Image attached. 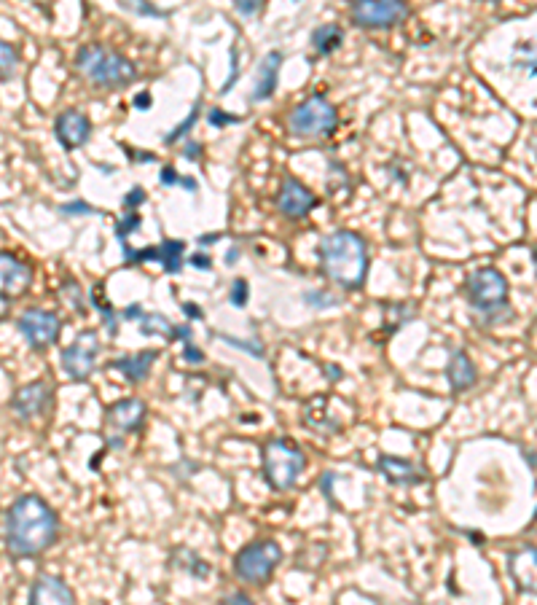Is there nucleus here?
<instances>
[{
    "label": "nucleus",
    "instance_id": "nucleus-20",
    "mask_svg": "<svg viewBox=\"0 0 537 605\" xmlns=\"http://www.w3.org/2000/svg\"><path fill=\"white\" fill-rule=\"evenodd\" d=\"M124 318H135L137 329H140V334H145V337H175V326L164 318L162 312H145L143 307L132 304V307L124 310Z\"/></svg>",
    "mask_w": 537,
    "mask_h": 605
},
{
    "label": "nucleus",
    "instance_id": "nucleus-35",
    "mask_svg": "<svg viewBox=\"0 0 537 605\" xmlns=\"http://www.w3.org/2000/svg\"><path fill=\"white\" fill-rule=\"evenodd\" d=\"M62 291H65V294H70V307H73V310L76 312H84V304H81V288L76 286V283H73V280H68V283H65V286H62Z\"/></svg>",
    "mask_w": 537,
    "mask_h": 605
},
{
    "label": "nucleus",
    "instance_id": "nucleus-28",
    "mask_svg": "<svg viewBox=\"0 0 537 605\" xmlns=\"http://www.w3.org/2000/svg\"><path fill=\"white\" fill-rule=\"evenodd\" d=\"M248 296H250L248 280L239 277V280L231 283V304H234V307H245V304H248Z\"/></svg>",
    "mask_w": 537,
    "mask_h": 605
},
{
    "label": "nucleus",
    "instance_id": "nucleus-13",
    "mask_svg": "<svg viewBox=\"0 0 537 605\" xmlns=\"http://www.w3.org/2000/svg\"><path fill=\"white\" fill-rule=\"evenodd\" d=\"M317 205V197L299 181V178H282L280 191H277V208L285 218L299 221Z\"/></svg>",
    "mask_w": 537,
    "mask_h": 605
},
{
    "label": "nucleus",
    "instance_id": "nucleus-44",
    "mask_svg": "<svg viewBox=\"0 0 537 605\" xmlns=\"http://www.w3.org/2000/svg\"><path fill=\"white\" fill-rule=\"evenodd\" d=\"M186 156H188V159H199V146H197V143H188V146H186Z\"/></svg>",
    "mask_w": 537,
    "mask_h": 605
},
{
    "label": "nucleus",
    "instance_id": "nucleus-33",
    "mask_svg": "<svg viewBox=\"0 0 537 605\" xmlns=\"http://www.w3.org/2000/svg\"><path fill=\"white\" fill-rule=\"evenodd\" d=\"M234 6L242 17H256L261 6H264V0H234Z\"/></svg>",
    "mask_w": 537,
    "mask_h": 605
},
{
    "label": "nucleus",
    "instance_id": "nucleus-1",
    "mask_svg": "<svg viewBox=\"0 0 537 605\" xmlns=\"http://www.w3.org/2000/svg\"><path fill=\"white\" fill-rule=\"evenodd\" d=\"M60 519L41 495H19L6 514V549L11 557H38L57 541Z\"/></svg>",
    "mask_w": 537,
    "mask_h": 605
},
{
    "label": "nucleus",
    "instance_id": "nucleus-45",
    "mask_svg": "<svg viewBox=\"0 0 537 605\" xmlns=\"http://www.w3.org/2000/svg\"><path fill=\"white\" fill-rule=\"evenodd\" d=\"M183 310H186V315H191V318H199V315H202V312H199L197 307H194V304H186Z\"/></svg>",
    "mask_w": 537,
    "mask_h": 605
},
{
    "label": "nucleus",
    "instance_id": "nucleus-3",
    "mask_svg": "<svg viewBox=\"0 0 537 605\" xmlns=\"http://www.w3.org/2000/svg\"><path fill=\"white\" fill-rule=\"evenodd\" d=\"M76 68L81 70L92 84L105 89L124 87V84H129V81H135L137 78L135 62L121 57V54L116 52H108V49H103V46L97 44L81 46V49H78Z\"/></svg>",
    "mask_w": 537,
    "mask_h": 605
},
{
    "label": "nucleus",
    "instance_id": "nucleus-43",
    "mask_svg": "<svg viewBox=\"0 0 537 605\" xmlns=\"http://www.w3.org/2000/svg\"><path fill=\"white\" fill-rule=\"evenodd\" d=\"M223 603H250V597L242 595V592H237V595L223 597Z\"/></svg>",
    "mask_w": 537,
    "mask_h": 605
},
{
    "label": "nucleus",
    "instance_id": "nucleus-12",
    "mask_svg": "<svg viewBox=\"0 0 537 605\" xmlns=\"http://www.w3.org/2000/svg\"><path fill=\"white\" fill-rule=\"evenodd\" d=\"M121 248H124V261L127 264H145V261H156L162 264L167 272H178L183 267V253H186V245L178 240H164L162 245H154V248H143V251H132L127 240H121Z\"/></svg>",
    "mask_w": 537,
    "mask_h": 605
},
{
    "label": "nucleus",
    "instance_id": "nucleus-11",
    "mask_svg": "<svg viewBox=\"0 0 537 605\" xmlns=\"http://www.w3.org/2000/svg\"><path fill=\"white\" fill-rule=\"evenodd\" d=\"M33 286V267L14 253L0 251V299H19Z\"/></svg>",
    "mask_w": 537,
    "mask_h": 605
},
{
    "label": "nucleus",
    "instance_id": "nucleus-32",
    "mask_svg": "<svg viewBox=\"0 0 537 605\" xmlns=\"http://www.w3.org/2000/svg\"><path fill=\"white\" fill-rule=\"evenodd\" d=\"M137 226H140V216H137V213H127V216L121 218L119 224H116V234H119V242L127 240L129 232H132V229H137Z\"/></svg>",
    "mask_w": 537,
    "mask_h": 605
},
{
    "label": "nucleus",
    "instance_id": "nucleus-8",
    "mask_svg": "<svg viewBox=\"0 0 537 605\" xmlns=\"http://www.w3.org/2000/svg\"><path fill=\"white\" fill-rule=\"evenodd\" d=\"M409 17L406 0H352V19L355 25L368 30H387L401 25Z\"/></svg>",
    "mask_w": 537,
    "mask_h": 605
},
{
    "label": "nucleus",
    "instance_id": "nucleus-23",
    "mask_svg": "<svg viewBox=\"0 0 537 605\" xmlns=\"http://www.w3.org/2000/svg\"><path fill=\"white\" fill-rule=\"evenodd\" d=\"M511 579L516 581L519 592H535V573H537V562H535V549H521L519 554L511 557Z\"/></svg>",
    "mask_w": 537,
    "mask_h": 605
},
{
    "label": "nucleus",
    "instance_id": "nucleus-37",
    "mask_svg": "<svg viewBox=\"0 0 537 605\" xmlns=\"http://www.w3.org/2000/svg\"><path fill=\"white\" fill-rule=\"evenodd\" d=\"M183 361L202 363V361H205V353H202V350H197V347H194V342L188 339V342H186V353H183Z\"/></svg>",
    "mask_w": 537,
    "mask_h": 605
},
{
    "label": "nucleus",
    "instance_id": "nucleus-41",
    "mask_svg": "<svg viewBox=\"0 0 537 605\" xmlns=\"http://www.w3.org/2000/svg\"><path fill=\"white\" fill-rule=\"evenodd\" d=\"M223 339H226L229 345L242 347V350H250V353H253V355H264V350H261V347H250L248 342H242V339H234V337H223Z\"/></svg>",
    "mask_w": 537,
    "mask_h": 605
},
{
    "label": "nucleus",
    "instance_id": "nucleus-6",
    "mask_svg": "<svg viewBox=\"0 0 537 605\" xmlns=\"http://www.w3.org/2000/svg\"><path fill=\"white\" fill-rule=\"evenodd\" d=\"M465 296H468L470 307L481 312L484 318H495L505 310L508 304V283L505 275L495 267L476 269L465 283Z\"/></svg>",
    "mask_w": 537,
    "mask_h": 605
},
{
    "label": "nucleus",
    "instance_id": "nucleus-26",
    "mask_svg": "<svg viewBox=\"0 0 537 605\" xmlns=\"http://www.w3.org/2000/svg\"><path fill=\"white\" fill-rule=\"evenodd\" d=\"M92 304H94V310H100V315H103L105 329H108V334H111V337H116V334H119V315H116V312H113L111 304L105 302V296H103V283H100V286H94V291H92Z\"/></svg>",
    "mask_w": 537,
    "mask_h": 605
},
{
    "label": "nucleus",
    "instance_id": "nucleus-29",
    "mask_svg": "<svg viewBox=\"0 0 537 605\" xmlns=\"http://www.w3.org/2000/svg\"><path fill=\"white\" fill-rule=\"evenodd\" d=\"M60 213L62 216H94V208L84 199H76V202H65Z\"/></svg>",
    "mask_w": 537,
    "mask_h": 605
},
{
    "label": "nucleus",
    "instance_id": "nucleus-9",
    "mask_svg": "<svg viewBox=\"0 0 537 605\" xmlns=\"http://www.w3.org/2000/svg\"><path fill=\"white\" fill-rule=\"evenodd\" d=\"M103 345L97 331H81L73 345L62 350V369L68 372L70 380L86 382L92 377L94 366H97V355H100Z\"/></svg>",
    "mask_w": 537,
    "mask_h": 605
},
{
    "label": "nucleus",
    "instance_id": "nucleus-24",
    "mask_svg": "<svg viewBox=\"0 0 537 605\" xmlns=\"http://www.w3.org/2000/svg\"><path fill=\"white\" fill-rule=\"evenodd\" d=\"M344 44V30L339 25H320L312 33V46L317 54H333Z\"/></svg>",
    "mask_w": 537,
    "mask_h": 605
},
{
    "label": "nucleus",
    "instance_id": "nucleus-18",
    "mask_svg": "<svg viewBox=\"0 0 537 605\" xmlns=\"http://www.w3.org/2000/svg\"><path fill=\"white\" fill-rule=\"evenodd\" d=\"M30 603H38V605H46V603H76V595H73V589L65 584L62 579H57V576H38V581L33 584V589H30Z\"/></svg>",
    "mask_w": 537,
    "mask_h": 605
},
{
    "label": "nucleus",
    "instance_id": "nucleus-25",
    "mask_svg": "<svg viewBox=\"0 0 537 605\" xmlns=\"http://www.w3.org/2000/svg\"><path fill=\"white\" fill-rule=\"evenodd\" d=\"M320 404H323V396L312 398V401H309V404H307V409H304V420H307V425L317 428V431L333 433L336 423H333L331 415H328L325 409H320Z\"/></svg>",
    "mask_w": 537,
    "mask_h": 605
},
{
    "label": "nucleus",
    "instance_id": "nucleus-40",
    "mask_svg": "<svg viewBox=\"0 0 537 605\" xmlns=\"http://www.w3.org/2000/svg\"><path fill=\"white\" fill-rule=\"evenodd\" d=\"M159 183L162 186H175V183H180V175L172 170V167H164L162 175H159Z\"/></svg>",
    "mask_w": 537,
    "mask_h": 605
},
{
    "label": "nucleus",
    "instance_id": "nucleus-10",
    "mask_svg": "<svg viewBox=\"0 0 537 605\" xmlns=\"http://www.w3.org/2000/svg\"><path fill=\"white\" fill-rule=\"evenodd\" d=\"M17 329L27 339V345L35 350H46L60 339L62 320L49 310H27L19 315Z\"/></svg>",
    "mask_w": 537,
    "mask_h": 605
},
{
    "label": "nucleus",
    "instance_id": "nucleus-19",
    "mask_svg": "<svg viewBox=\"0 0 537 605\" xmlns=\"http://www.w3.org/2000/svg\"><path fill=\"white\" fill-rule=\"evenodd\" d=\"M156 358H159L156 350H143V353L116 358V361H111V369L124 374L132 385H140L143 380H148V374H151V366L156 363Z\"/></svg>",
    "mask_w": 537,
    "mask_h": 605
},
{
    "label": "nucleus",
    "instance_id": "nucleus-38",
    "mask_svg": "<svg viewBox=\"0 0 537 605\" xmlns=\"http://www.w3.org/2000/svg\"><path fill=\"white\" fill-rule=\"evenodd\" d=\"M237 116H229V113H221V111H210V124H215V127H221V124H237Z\"/></svg>",
    "mask_w": 537,
    "mask_h": 605
},
{
    "label": "nucleus",
    "instance_id": "nucleus-15",
    "mask_svg": "<svg viewBox=\"0 0 537 605\" xmlns=\"http://www.w3.org/2000/svg\"><path fill=\"white\" fill-rule=\"evenodd\" d=\"M52 401V388L46 382H30L25 388H19L11 398V412L19 417V420H33V417H41Z\"/></svg>",
    "mask_w": 537,
    "mask_h": 605
},
{
    "label": "nucleus",
    "instance_id": "nucleus-7",
    "mask_svg": "<svg viewBox=\"0 0 537 605\" xmlns=\"http://www.w3.org/2000/svg\"><path fill=\"white\" fill-rule=\"evenodd\" d=\"M280 562H282L280 544L264 538V541H253V544H248L237 554V560H234V573H237L242 581H248V584H264V581L277 571Z\"/></svg>",
    "mask_w": 537,
    "mask_h": 605
},
{
    "label": "nucleus",
    "instance_id": "nucleus-46",
    "mask_svg": "<svg viewBox=\"0 0 537 605\" xmlns=\"http://www.w3.org/2000/svg\"><path fill=\"white\" fill-rule=\"evenodd\" d=\"M328 377L331 380H341V369H328Z\"/></svg>",
    "mask_w": 537,
    "mask_h": 605
},
{
    "label": "nucleus",
    "instance_id": "nucleus-31",
    "mask_svg": "<svg viewBox=\"0 0 537 605\" xmlns=\"http://www.w3.org/2000/svg\"><path fill=\"white\" fill-rule=\"evenodd\" d=\"M199 119V105L197 108H194V111H191V116H188L186 121H183V124H178V127H175V132H170V135H167V138H164V143H175V140L178 138H183V135H186L188 130H191V127H194V121Z\"/></svg>",
    "mask_w": 537,
    "mask_h": 605
},
{
    "label": "nucleus",
    "instance_id": "nucleus-30",
    "mask_svg": "<svg viewBox=\"0 0 537 605\" xmlns=\"http://www.w3.org/2000/svg\"><path fill=\"white\" fill-rule=\"evenodd\" d=\"M127 9L137 11V14H145V17H164V11H159L156 6H151L148 0H121Z\"/></svg>",
    "mask_w": 537,
    "mask_h": 605
},
{
    "label": "nucleus",
    "instance_id": "nucleus-14",
    "mask_svg": "<svg viewBox=\"0 0 537 605\" xmlns=\"http://www.w3.org/2000/svg\"><path fill=\"white\" fill-rule=\"evenodd\" d=\"M54 135L62 143V148H68V151H76L86 143V140L92 138V121L89 116L76 108H70V111H62L54 121Z\"/></svg>",
    "mask_w": 537,
    "mask_h": 605
},
{
    "label": "nucleus",
    "instance_id": "nucleus-27",
    "mask_svg": "<svg viewBox=\"0 0 537 605\" xmlns=\"http://www.w3.org/2000/svg\"><path fill=\"white\" fill-rule=\"evenodd\" d=\"M19 68V52L6 41H0V78L6 81V78L17 76Z\"/></svg>",
    "mask_w": 537,
    "mask_h": 605
},
{
    "label": "nucleus",
    "instance_id": "nucleus-17",
    "mask_svg": "<svg viewBox=\"0 0 537 605\" xmlns=\"http://www.w3.org/2000/svg\"><path fill=\"white\" fill-rule=\"evenodd\" d=\"M108 420L119 431L137 433L145 420V404L140 398H121V401L108 407Z\"/></svg>",
    "mask_w": 537,
    "mask_h": 605
},
{
    "label": "nucleus",
    "instance_id": "nucleus-36",
    "mask_svg": "<svg viewBox=\"0 0 537 605\" xmlns=\"http://www.w3.org/2000/svg\"><path fill=\"white\" fill-rule=\"evenodd\" d=\"M145 199H148V197H145V191L140 189V186H135V189L127 194V199H124V208H127V210L137 208V205H143Z\"/></svg>",
    "mask_w": 537,
    "mask_h": 605
},
{
    "label": "nucleus",
    "instance_id": "nucleus-5",
    "mask_svg": "<svg viewBox=\"0 0 537 605\" xmlns=\"http://www.w3.org/2000/svg\"><path fill=\"white\" fill-rule=\"evenodd\" d=\"M336 124H339V113L323 95H312L309 100L296 105L288 116V127L296 138H331L336 132Z\"/></svg>",
    "mask_w": 537,
    "mask_h": 605
},
{
    "label": "nucleus",
    "instance_id": "nucleus-39",
    "mask_svg": "<svg viewBox=\"0 0 537 605\" xmlns=\"http://www.w3.org/2000/svg\"><path fill=\"white\" fill-rule=\"evenodd\" d=\"M188 261H191V267H197V269H207V272L213 269V261H210L207 253H197V256H191Z\"/></svg>",
    "mask_w": 537,
    "mask_h": 605
},
{
    "label": "nucleus",
    "instance_id": "nucleus-2",
    "mask_svg": "<svg viewBox=\"0 0 537 605\" xmlns=\"http://www.w3.org/2000/svg\"><path fill=\"white\" fill-rule=\"evenodd\" d=\"M317 253H320L323 272L336 286L347 288V291L363 288L368 275V245L360 234L350 232V229L325 234L317 245Z\"/></svg>",
    "mask_w": 537,
    "mask_h": 605
},
{
    "label": "nucleus",
    "instance_id": "nucleus-22",
    "mask_svg": "<svg viewBox=\"0 0 537 605\" xmlns=\"http://www.w3.org/2000/svg\"><path fill=\"white\" fill-rule=\"evenodd\" d=\"M280 65H282V54L280 52H269L258 65V76H256V89H253V100L261 103V100H269L277 89V78H280Z\"/></svg>",
    "mask_w": 537,
    "mask_h": 605
},
{
    "label": "nucleus",
    "instance_id": "nucleus-4",
    "mask_svg": "<svg viewBox=\"0 0 537 605\" xmlns=\"http://www.w3.org/2000/svg\"><path fill=\"white\" fill-rule=\"evenodd\" d=\"M307 466L304 452L293 439H272L264 447V476L274 490H290Z\"/></svg>",
    "mask_w": 537,
    "mask_h": 605
},
{
    "label": "nucleus",
    "instance_id": "nucleus-16",
    "mask_svg": "<svg viewBox=\"0 0 537 605\" xmlns=\"http://www.w3.org/2000/svg\"><path fill=\"white\" fill-rule=\"evenodd\" d=\"M376 468H379V474H384L387 482L401 484V487H414V484H422L427 479L425 468L411 463V460L393 458V455H382Z\"/></svg>",
    "mask_w": 537,
    "mask_h": 605
},
{
    "label": "nucleus",
    "instance_id": "nucleus-47",
    "mask_svg": "<svg viewBox=\"0 0 537 605\" xmlns=\"http://www.w3.org/2000/svg\"><path fill=\"white\" fill-rule=\"evenodd\" d=\"M296 3H299V0H296Z\"/></svg>",
    "mask_w": 537,
    "mask_h": 605
},
{
    "label": "nucleus",
    "instance_id": "nucleus-42",
    "mask_svg": "<svg viewBox=\"0 0 537 605\" xmlns=\"http://www.w3.org/2000/svg\"><path fill=\"white\" fill-rule=\"evenodd\" d=\"M135 105L140 108V111H148V105H151V95H148V92H145V95H137Z\"/></svg>",
    "mask_w": 537,
    "mask_h": 605
},
{
    "label": "nucleus",
    "instance_id": "nucleus-34",
    "mask_svg": "<svg viewBox=\"0 0 537 605\" xmlns=\"http://www.w3.org/2000/svg\"><path fill=\"white\" fill-rule=\"evenodd\" d=\"M304 299H307L309 307H336V304H339V299H336V296L317 294V291L307 294V296H304Z\"/></svg>",
    "mask_w": 537,
    "mask_h": 605
},
{
    "label": "nucleus",
    "instance_id": "nucleus-21",
    "mask_svg": "<svg viewBox=\"0 0 537 605\" xmlns=\"http://www.w3.org/2000/svg\"><path fill=\"white\" fill-rule=\"evenodd\" d=\"M446 380L452 385L454 393H462V390H470L476 385L478 372L473 361H470L468 353H462V350H454L452 358H449V366H446Z\"/></svg>",
    "mask_w": 537,
    "mask_h": 605
}]
</instances>
